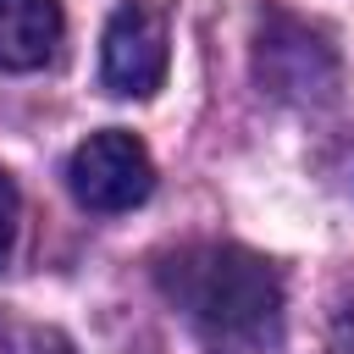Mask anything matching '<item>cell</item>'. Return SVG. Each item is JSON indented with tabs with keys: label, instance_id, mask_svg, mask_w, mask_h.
Returning a JSON list of instances; mask_svg holds the SVG:
<instances>
[{
	"label": "cell",
	"instance_id": "8992f818",
	"mask_svg": "<svg viewBox=\"0 0 354 354\" xmlns=\"http://www.w3.org/2000/svg\"><path fill=\"white\" fill-rule=\"evenodd\" d=\"M22 354H77V348H72V343H66L61 332H50V326H44V332H28Z\"/></svg>",
	"mask_w": 354,
	"mask_h": 354
},
{
	"label": "cell",
	"instance_id": "6da1fadb",
	"mask_svg": "<svg viewBox=\"0 0 354 354\" xmlns=\"http://www.w3.org/2000/svg\"><path fill=\"white\" fill-rule=\"evenodd\" d=\"M160 288L205 354H282V277L243 243H183Z\"/></svg>",
	"mask_w": 354,
	"mask_h": 354
},
{
	"label": "cell",
	"instance_id": "3957f363",
	"mask_svg": "<svg viewBox=\"0 0 354 354\" xmlns=\"http://www.w3.org/2000/svg\"><path fill=\"white\" fill-rule=\"evenodd\" d=\"M171 61V22L155 0H122L105 22V44H100V77L111 94L144 100L160 88Z\"/></svg>",
	"mask_w": 354,
	"mask_h": 354
},
{
	"label": "cell",
	"instance_id": "5b68a950",
	"mask_svg": "<svg viewBox=\"0 0 354 354\" xmlns=\"http://www.w3.org/2000/svg\"><path fill=\"white\" fill-rule=\"evenodd\" d=\"M17 216H22V199H17V183H11V171H0V266H6V254H11V243H17Z\"/></svg>",
	"mask_w": 354,
	"mask_h": 354
},
{
	"label": "cell",
	"instance_id": "7a4b0ae2",
	"mask_svg": "<svg viewBox=\"0 0 354 354\" xmlns=\"http://www.w3.org/2000/svg\"><path fill=\"white\" fill-rule=\"evenodd\" d=\"M66 188L83 210H100V216H116V210H133L149 199L155 188V160L149 149L122 133V127H105V133H88L72 160H66Z\"/></svg>",
	"mask_w": 354,
	"mask_h": 354
},
{
	"label": "cell",
	"instance_id": "277c9868",
	"mask_svg": "<svg viewBox=\"0 0 354 354\" xmlns=\"http://www.w3.org/2000/svg\"><path fill=\"white\" fill-rule=\"evenodd\" d=\"M61 0H0V72H39L61 55Z\"/></svg>",
	"mask_w": 354,
	"mask_h": 354
}]
</instances>
